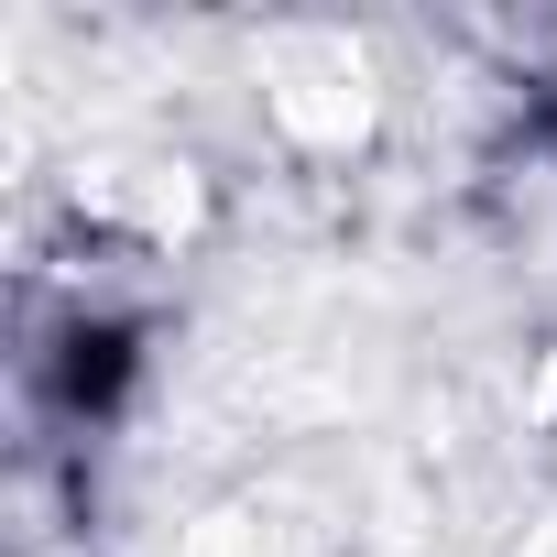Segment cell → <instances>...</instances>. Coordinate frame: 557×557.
<instances>
[{"label": "cell", "instance_id": "6da1fadb", "mask_svg": "<svg viewBox=\"0 0 557 557\" xmlns=\"http://www.w3.org/2000/svg\"><path fill=\"white\" fill-rule=\"evenodd\" d=\"M251 110L296 164H350L383 143L394 88L350 23H273V34H251Z\"/></svg>", "mask_w": 557, "mask_h": 557}, {"label": "cell", "instance_id": "7a4b0ae2", "mask_svg": "<svg viewBox=\"0 0 557 557\" xmlns=\"http://www.w3.org/2000/svg\"><path fill=\"white\" fill-rule=\"evenodd\" d=\"M55 208L88 251H186L208 230V175L153 143H99L55 175Z\"/></svg>", "mask_w": 557, "mask_h": 557}, {"label": "cell", "instance_id": "3957f363", "mask_svg": "<svg viewBox=\"0 0 557 557\" xmlns=\"http://www.w3.org/2000/svg\"><path fill=\"white\" fill-rule=\"evenodd\" d=\"M448 45H470L503 88H557V12H448Z\"/></svg>", "mask_w": 557, "mask_h": 557}, {"label": "cell", "instance_id": "277c9868", "mask_svg": "<svg viewBox=\"0 0 557 557\" xmlns=\"http://www.w3.org/2000/svg\"><path fill=\"white\" fill-rule=\"evenodd\" d=\"M186 557H285V535L251 524V513H208V524L186 535Z\"/></svg>", "mask_w": 557, "mask_h": 557}, {"label": "cell", "instance_id": "5b68a950", "mask_svg": "<svg viewBox=\"0 0 557 557\" xmlns=\"http://www.w3.org/2000/svg\"><path fill=\"white\" fill-rule=\"evenodd\" d=\"M524 426L535 437H557V329L535 339V361H524Z\"/></svg>", "mask_w": 557, "mask_h": 557}, {"label": "cell", "instance_id": "8992f818", "mask_svg": "<svg viewBox=\"0 0 557 557\" xmlns=\"http://www.w3.org/2000/svg\"><path fill=\"white\" fill-rule=\"evenodd\" d=\"M513 557H557V513H535V524L513 535Z\"/></svg>", "mask_w": 557, "mask_h": 557}]
</instances>
